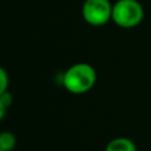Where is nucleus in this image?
Returning a JSON list of instances; mask_svg holds the SVG:
<instances>
[{
	"instance_id": "3",
	"label": "nucleus",
	"mask_w": 151,
	"mask_h": 151,
	"mask_svg": "<svg viewBox=\"0 0 151 151\" xmlns=\"http://www.w3.org/2000/svg\"><path fill=\"white\" fill-rule=\"evenodd\" d=\"M81 14L87 24L103 26L112 18V5L109 0H85Z\"/></svg>"
},
{
	"instance_id": "5",
	"label": "nucleus",
	"mask_w": 151,
	"mask_h": 151,
	"mask_svg": "<svg viewBox=\"0 0 151 151\" xmlns=\"http://www.w3.org/2000/svg\"><path fill=\"white\" fill-rule=\"evenodd\" d=\"M17 145L15 136L9 131L0 132V149L4 151H12Z\"/></svg>"
},
{
	"instance_id": "6",
	"label": "nucleus",
	"mask_w": 151,
	"mask_h": 151,
	"mask_svg": "<svg viewBox=\"0 0 151 151\" xmlns=\"http://www.w3.org/2000/svg\"><path fill=\"white\" fill-rule=\"evenodd\" d=\"M8 74L7 72L0 66V94H2L5 91H7L8 87Z\"/></svg>"
},
{
	"instance_id": "1",
	"label": "nucleus",
	"mask_w": 151,
	"mask_h": 151,
	"mask_svg": "<svg viewBox=\"0 0 151 151\" xmlns=\"http://www.w3.org/2000/svg\"><path fill=\"white\" fill-rule=\"evenodd\" d=\"M97 80L96 70L86 63L72 65L64 74L63 84L73 94H83L90 91Z\"/></svg>"
},
{
	"instance_id": "2",
	"label": "nucleus",
	"mask_w": 151,
	"mask_h": 151,
	"mask_svg": "<svg viewBox=\"0 0 151 151\" xmlns=\"http://www.w3.org/2000/svg\"><path fill=\"white\" fill-rule=\"evenodd\" d=\"M144 17L142 5L137 0H118L112 6V20L123 28H132L140 24Z\"/></svg>"
},
{
	"instance_id": "7",
	"label": "nucleus",
	"mask_w": 151,
	"mask_h": 151,
	"mask_svg": "<svg viewBox=\"0 0 151 151\" xmlns=\"http://www.w3.org/2000/svg\"><path fill=\"white\" fill-rule=\"evenodd\" d=\"M0 99L2 100V103L8 107L11 104H12V94L8 93L7 91H5L2 94H0Z\"/></svg>"
},
{
	"instance_id": "4",
	"label": "nucleus",
	"mask_w": 151,
	"mask_h": 151,
	"mask_svg": "<svg viewBox=\"0 0 151 151\" xmlns=\"http://www.w3.org/2000/svg\"><path fill=\"white\" fill-rule=\"evenodd\" d=\"M105 151H137L134 143L125 137L112 139L105 147Z\"/></svg>"
},
{
	"instance_id": "9",
	"label": "nucleus",
	"mask_w": 151,
	"mask_h": 151,
	"mask_svg": "<svg viewBox=\"0 0 151 151\" xmlns=\"http://www.w3.org/2000/svg\"><path fill=\"white\" fill-rule=\"evenodd\" d=\"M0 151H4V150H1V149H0Z\"/></svg>"
},
{
	"instance_id": "8",
	"label": "nucleus",
	"mask_w": 151,
	"mask_h": 151,
	"mask_svg": "<svg viewBox=\"0 0 151 151\" xmlns=\"http://www.w3.org/2000/svg\"><path fill=\"white\" fill-rule=\"evenodd\" d=\"M6 109H7V106L2 103V100L0 99V120L4 118V116H5V113H6Z\"/></svg>"
}]
</instances>
